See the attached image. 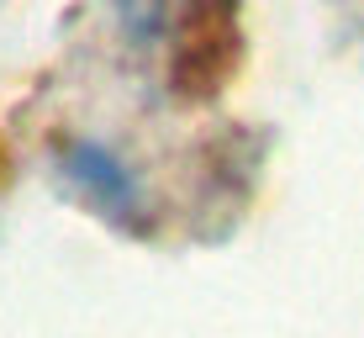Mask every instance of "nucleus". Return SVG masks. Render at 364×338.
Here are the masks:
<instances>
[{"label":"nucleus","instance_id":"nucleus-1","mask_svg":"<svg viewBox=\"0 0 364 338\" xmlns=\"http://www.w3.org/2000/svg\"><path fill=\"white\" fill-rule=\"evenodd\" d=\"M64 169H69L74 185H85V191L95 196V206H106V211H132V206H137V191H132L127 169H122L106 148H95V143L69 148Z\"/></svg>","mask_w":364,"mask_h":338}]
</instances>
